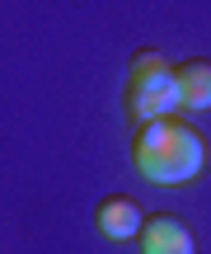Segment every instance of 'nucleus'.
<instances>
[{"label": "nucleus", "instance_id": "1", "mask_svg": "<svg viewBox=\"0 0 211 254\" xmlns=\"http://www.w3.org/2000/svg\"><path fill=\"white\" fill-rule=\"evenodd\" d=\"M131 165L150 184H169V189L193 184L207 170V136L193 123L155 118V123L136 127V136H131Z\"/></svg>", "mask_w": 211, "mask_h": 254}, {"label": "nucleus", "instance_id": "3", "mask_svg": "<svg viewBox=\"0 0 211 254\" xmlns=\"http://www.w3.org/2000/svg\"><path fill=\"white\" fill-rule=\"evenodd\" d=\"M146 217L150 212L141 207L131 193H108V198H99V207H94V226H99L108 240H141Z\"/></svg>", "mask_w": 211, "mask_h": 254}, {"label": "nucleus", "instance_id": "5", "mask_svg": "<svg viewBox=\"0 0 211 254\" xmlns=\"http://www.w3.org/2000/svg\"><path fill=\"white\" fill-rule=\"evenodd\" d=\"M174 71H178V99H183V109H211V57L174 62Z\"/></svg>", "mask_w": 211, "mask_h": 254}, {"label": "nucleus", "instance_id": "4", "mask_svg": "<svg viewBox=\"0 0 211 254\" xmlns=\"http://www.w3.org/2000/svg\"><path fill=\"white\" fill-rule=\"evenodd\" d=\"M136 245H141V254H197L193 231H188L183 217H174V212H150Z\"/></svg>", "mask_w": 211, "mask_h": 254}, {"label": "nucleus", "instance_id": "2", "mask_svg": "<svg viewBox=\"0 0 211 254\" xmlns=\"http://www.w3.org/2000/svg\"><path fill=\"white\" fill-rule=\"evenodd\" d=\"M122 99H127V118L136 123V127H146V123H155V118H174V109H183L174 62H169L165 52H155V47L131 52Z\"/></svg>", "mask_w": 211, "mask_h": 254}]
</instances>
